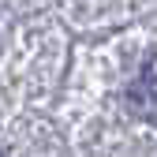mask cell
Segmentation results:
<instances>
[{"instance_id":"obj_1","label":"cell","mask_w":157,"mask_h":157,"mask_svg":"<svg viewBox=\"0 0 157 157\" xmlns=\"http://www.w3.org/2000/svg\"><path fill=\"white\" fill-rule=\"evenodd\" d=\"M124 101H127V109H131L135 116H142V120L157 112V52H150L146 60H142L135 82H131L127 94H124Z\"/></svg>"},{"instance_id":"obj_2","label":"cell","mask_w":157,"mask_h":157,"mask_svg":"<svg viewBox=\"0 0 157 157\" xmlns=\"http://www.w3.org/2000/svg\"><path fill=\"white\" fill-rule=\"evenodd\" d=\"M0 157H4V150H0Z\"/></svg>"}]
</instances>
